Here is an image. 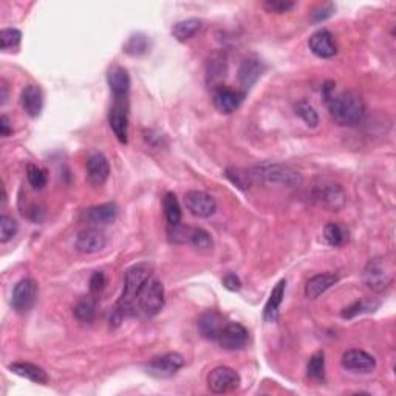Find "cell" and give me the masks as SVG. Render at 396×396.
I'll list each match as a JSON object with an SVG mask.
<instances>
[{
  "instance_id": "1",
  "label": "cell",
  "mask_w": 396,
  "mask_h": 396,
  "mask_svg": "<svg viewBox=\"0 0 396 396\" xmlns=\"http://www.w3.org/2000/svg\"><path fill=\"white\" fill-rule=\"evenodd\" d=\"M152 277V266L146 261L130 266L126 271L124 277V290L121 293V297L118 300L115 311L110 317L112 325H119L124 321L126 316H130L135 313V305L139 293L144 288V285L149 282Z\"/></svg>"
},
{
  "instance_id": "2",
  "label": "cell",
  "mask_w": 396,
  "mask_h": 396,
  "mask_svg": "<svg viewBox=\"0 0 396 396\" xmlns=\"http://www.w3.org/2000/svg\"><path fill=\"white\" fill-rule=\"evenodd\" d=\"M328 106L331 118L336 124L344 127H353L359 124L366 115V104L362 98L355 92L333 93L325 101Z\"/></svg>"
},
{
  "instance_id": "3",
  "label": "cell",
  "mask_w": 396,
  "mask_h": 396,
  "mask_svg": "<svg viewBox=\"0 0 396 396\" xmlns=\"http://www.w3.org/2000/svg\"><path fill=\"white\" fill-rule=\"evenodd\" d=\"M253 181L266 184H282V186L295 188L302 183V175L296 169L282 163H261L249 169Z\"/></svg>"
},
{
  "instance_id": "4",
  "label": "cell",
  "mask_w": 396,
  "mask_h": 396,
  "mask_svg": "<svg viewBox=\"0 0 396 396\" xmlns=\"http://www.w3.org/2000/svg\"><path fill=\"white\" fill-rule=\"evenodd\" d=\"M164 286L158 279L152 276L149 282L144 285L141 293H139L135 308L141 313L143 316L153 317L164 308Z\"/></svg>"
},
{
  "instance_id": "5",
  "label": "cell",
  "mask_w": 396,
  "mask_h": 396,
  "mask_svg": "<svg viewBox=\"0 0 396 396\" xmlns=\"http://www.w3.org/2000/svg\"><path fill=\"white\" fill-rule=\"evenodd\" d=\"M393 280V266L384 257L372 259L364 270V282L376 293L384 291Z\"/></svg>"
},
{
  "instance_id": "6",
  "label": "cell",
  "mask_w": 396,
  "mask_h": 396,
  "mask_svg": "<svg viewBox=\"0 0 396 396\" xmlns=\"http://www.w3.org/2000/svg\"><path fill=\"white\" fill-rule=\"evenodd\" d=\"M169 239L174 244L180 245H190L195 249H201V251H208V249L212 248L214 241L210 234L203 228H190V226H169L168 229Z\"/></svg>"
},
{
  "instance_id": "7",
  "label": "cell",
  "mask_w": 396,
  "mask_h": 396,
  "mask_svg": "<svg viewBox=\"0 0 396 396\" xmlns=\"http://www.w3.org/2000/svg\"><path fill=\"white\" fill-rule=\"evenodd\" d=\"M37 296H39V286L33 279L27 277L19 280L11 296L12 308L16 310V313L25 315V313L33 310V306L37 302Z\"/></svg>"
},
{
  "instance_id": "8",
  "label": "cell",
  "mask_w": 396,
  "mask_h": 396,
  "mask_svg": "<svg viewBox=\"0 0 396 396\" xmlns=\"http://www.w3.org/2000/svg\"><path fill=\"white\" fill-rule=\"evenodd\" d=\"M240 386V376L231 367H215L208 375V387L214 393H228Z\"/></svg>"
},
{
  "instance_id": "9",
  "label": "cell",
  "mask_w": 396,
  "mask_h": 396,
  "mask_svg": "<svg viewBox=\"0 0 396 396\" xmlns=\"http://www.w3.org/2000/svg\"><path fill=\"white\" fill-rule=\"evenodd\" d=\"M184 366V357L180 353H166L153 357L148 366V373L153 378L166 379L174 376Z\"/></svg>"
},
{
  "instance_id": "10",
  "label": "cell",
  "mask_w": 396,
  "mask_h": 396,
  "mask_svg": "<svg viewBox=\"0 0 396 396\" xmlns=\"http://www.w3.org/2000/svg\"><path fill=\"white\" fill-rule=\"evenodd\" d=\"M107 245L106 234L99 228L82 229L75 237V248L81 254H95L99 253Z\"/></svg>"
},
{
  "instance_id": "11",
  "label": "cell",
  "mask_w": 396,
  "mask_h": 396,
  "mask_svg": "<svg viewBox=\"0 0 396 396\" xmlns=\"http://www.w3.org/2000/svg\"><path fill=\"white\" fill-rule=\"evenodd\" d=\"M184 204H186L188 210L195 217L200 219H208V217L214 215L217 209V203L209 194L203 192V190H189L184 195Z\"/></svg>"
},
{
  "instance_id": "12",
  "label": "cell",
  "mask_w": 396,
  "mask_h": 396,
  "mask_svg": "<svg viewBox=\"0 0 396 396\" xmlns=\"http://www.w3.org/2000/svg\"><path fill=\"white\" fill-rule=\"evenodd\" d=\"M248 341H249V333L244 325L231 322L225 325V328H223L217 342L220 344L221 348H225L228 351H237L245 348Z\"/></svg>"
},
{
  "instance_id": "13",
  "label": "cell",
  "mask_w": 396,
  "mask_h": 396,
  "mask_svg": "<svg viewBox=\"0 0 396 396\" xmlns=\"http://www.w3.org/2000/svg\"><path fill=\"white\" fill-rule=\"evenodd\" d=\"M342 367L353 373H370L376 368V361L372 355L364 350H348L342 355L341 359Z\"/></svg>"
},
{
  "instance_id": "14",
  "label": "cell",
  "mask_w": 396,
  "mask_h": 396,
  "mask_svg": "<svg viewBox=\"0 0 396 396\" xmlns=\"http://www.w3.org/2000/svg\"><path fill=\"white\" fill-rule=\"evenodd\" d=\"M118 217V206L115 203H104L98 206H92L84 210L82 219L87 221V225L92 228L107 226L117 220Z\"/></svg>"
},
{
  "instance_id": "15",
  "label": "cell",
  "mask_w": 396,
  "mask_h": 396,
  "mask_svg": "<svg viewBox=\"0 0 396 396\" xmlns=\"http://www.w3.org/2000/svg\"><path fill=\"white\" fill-rule=\"evenodd\" d=\"M244 98H245V93H241L239 90H232V88L219 87L214 90L212 102L217 110H219L220 113L229 115L237 110Z\"/></svg>"
},
{
  "instance_id": "16",
  "label": "cell",
  "mask_w": 396,
  "mask_h": 396,
  "mask_svg": "<svg viewBox=\"0 0 396 396\" xmlns=\"http://www.w3.org/2000/svg\"><path fill=\"white\" fill-rule=\"evenodd\" d=\"M225 325H226L225 317L215 310L203 313L201 317L198 319V330H200L201 336L206 337L209 341H219Z\"/></svg>"
},
{
  "instance_id": "17",
  "label": "cell",
  "mask_w": 396,
  "mask_h": 396,
  "mask_svg": "<svg viewBox=\"0 0 396 396\" xmlns=\"http://www.w3.org/2000/svg\"><path fill=\"white\" fill-rule=\"evenodd\" d=\"M308 47L313 53L317 57H322V59H330V57L336 56L337 53L333 34H331L328 30L316 31V33L310 37Z\"/></svg>"
},
{
  "instance_id": "18",
  "label": "cell",
  "mask_w": 396,
  "mask_h": 396,
  "mask_svg": "<svg viewBox=\"0 0 396 396\" xmlns=\"http://www.w3.org/2000/svg\"><path fill=\"white\" fill-rule=\"evenodd\" d=\"M315 197L319 203L324 206H328L331 209H339L346 203V195H344L342 189L333 183H322L316 186Z\"/></svg>"
},
{
  "instance_id": "19",
  "label": "cell",
  "mask_w": 396,
  "mask_h": 396,
  "mask_svg": "<svg viewBox=\"0 0 396 396\" xmlns=\"http://www.w3.org/2000/svg\"><path fill=\"white\" fill-rule=\"evenodd\" d=\"M108 124H110V129L113 130L115 137L118 138V141L126 144L127 137H129V118H127L124 106L119 101L108 112Z\"/></svg>"
},
{
  "instance_id": "20",
  "label": "cell",
  "mask_w": 396,
  "mask_h": 396,
  "mask_svg": "<svg viewBox=\"0 0 396 396\" xmlns=\"http://www.w3.org/2000/svg\"><path fill=\"white\" fill-rule=\"evenodd\" d=\"M107 81L108 87H110L113 97L117 98V101H121L127 97V93L130 90V76L124 67L119 66L112 67L108 70Z\"/></svg>"
},
{
  "instance_id": "21",
  "label": "cell",
  "mask_w": 396,
  "mask_h": 396,
  "mask_svg": "<svg viewBox=\"0 0 396 396\" xmlns=\"http://www.w3.org/2000/svg\"><path fill=\"white\" fill-rule=\"evenodd\" d=\"M110 175V164L102 153H93L87 159V177L92 184H104Z\"/></svg>"
},
{
  "instance_id": "22",
  "label": "cell",
  "mask_w": 396,
  "mask_h": 396,
  "mask_svg": "<svg viewBox=\"0 0 396 396\" xmlns=\"http://www.w3.org/2000/svg\"><path fill=\"white\" fill-rule=\"evenodd\" d=\"M228 73V61L225 53H215L210 56L206 66V81L208 86L212 87L214 90L219 88L220 82L226 78Z\"/></svg>"
},
{
  "instance_id": "23",
  "label": "cell",
  "mask_w": 396,
  "mask_h": 396,
  "mask_svg": "<svg viewBox=\"0 0 396 396\" xmlns=\"http://www.w3.org/2000/svg\"><path fill=\"white\" fill-rule=\"evenodd\" d=\"M21 102L28 117L37 118L43 107V95L37 86H27L21 93Z\"/></svg>"
},
{
  "instance_id": "24",
  "label": "cell",
  "mask_w": 396,
  "mask_h": 396,
  "mask_svg": "<svg viewBox=\"0 0 396 396\" xmlns=\"http://www.w3.org/2000/svg\"><path fill=\"white\" fill-rule=\"evenodd\" d=\"M337 280L339 276L333 273H325V274H317V276L311 277L305 285V295L310 299H317L321 295H324L325 291L330 290Z\"/></svg>"
},
{
  "instance_id": "25",
  "label": "cell",
  "mask_w": 396,
  "mask_h": 396,
  "mask_svg": "<svg viewBox=\"0 0 396 396\" xmlns=\"http://www.w3.org/2000/svg\"><path fill=\"white\" fill-rule=\"evenodd\" d=\"M12 373L17 376H22L25 379H30L36 382V384H47L48 375L42 367L36 366L31 362H12L8 367Z\"/></svg>"
},
{
  "instance_id": "26",
  "label": "cell",
  "mask_w": 396,
  "mask_h": 396,
  "mask_svg": "<svg viewBox=\"0 0 396 396\" xmlns=\"http://www.w3.org/2000/svg\"><path fill=\"white\" fill-rule=\"evenodd\" d=\"M264 63H261L259 59H246L241 63L239 68V81L244 90L248 92L255 82L260 79L261 73H264Z\"/></svg>"
},
{
  "instance_id": "27",
  "label": "cell",
  "mask_w": 396,
  "mask_h": 396,
  "mask_svg": "<svg viewBox=\"0 0 396 396\" xmlns=\"http://www.w3.org/2000/svg\"><path fill=\"white\" fill-rule=\"evenodd\" d=\"M285 288H286V280L285 279L279 280L277 285L273 288L270 299H268V302L265 305V310H264V319L266 322H270V324L277 322L279 310H280V305H282Z\"/></svg>"
},
{
  "instance_id": "28",
  "label": "cell",
  "mask_w": 396,
  "mask_h": 396,
  "mask_svg": "<svg viewBox=\"0 0 396 396\" xmlns=\"http://www.w3.org/2000/svg\"><path fill=\"white\" fill-rule=\"evenodd\" d=\"M201 30V21L198 19H186V21L177 22L174 27H172V34L177 41L184 42L192 39V37Z\"/></svg>"
},
{
  "instance_id": "29",
  "label": "cell",
  "mask_w": 396,
  "mask_h": 396,
  "mask_svg": "<svg viewBox=\"0 0 396 396\" xmlns=\"http://www.w3.org/2000/svg\"><path fill=\"white\" fill-rule=\"evenodd\" d=\"M163 209L164 217L168 220L169 226H177L181 221V206L177 200V195L174 192H168L163 198Z\"/></svg>"
},
{
  "instance_id": "30",
  "label": "cell",
  "mask_w": 396,
  "mask_h": 396,
  "mask_svg": "<svg viewBox=\"0 0 396 396\" xmlns=\"http://www.w3.org/2000/svg\"><path fill=\"white\" fill-rule=\"evenodd\" d=\"M324 237L328 245L341 248L348 241V231L339 223H328L324 229Z\"/></svg>"
},
{
  "instance_id": "31",
  "label": "cell",
  "mask_w": 396,
  "mask_h": 396,
  "mask_svg": "<svg viewBox=\"0 0 396 396\" xmlns=\"http://www.w3.org/2000/svg\"><path fill=\"white\" fill-rule=\"evenodd\" d=\"M150 47V42H149V37L143 34V33H137V34H132L127 42L124 43V53H127L129 56H143L149 51Z\"/></svg>"
},
{
  "instance_id": "32",
  "label": "cell",
  "mask_w": 396,
  "mask_h": 396,
  "mask_svg": "<svg viewBox=\"0 0 396 396\" xmlns=\"http://www.w3.org/2000/svg\"><path fill=\"white\" fill-rule=\"evenodd\" d=\"M225 177L231 181L235 188H239L240 190H248L253 186V178L249 170L240 169V168H228L225 170Z\"/></svg>"
},
{
  "instance_id": "33",
  "label": "cell",
  "mask_w": 396,
  "mask_h": 396,
  "mask_svg": "<svg viewBox=\"0 0 396 396\" xmlns=\"http://www.w3.org/2000/svg\"><path fill=\"white\" fill-rule=\"evenodd\" d=\"M73 315L78 321L90 324L93 322L95 316H97V304H95L92 299H82L75 305Z\"/></svg>"
},
{
  "instance_id": "34",
  "label": "cell",
  "mask_w": 396,
  "mask_h": 396,
  "mask_svg": "<svg viewBox=\"0 0 396 396\" xmlns=\"http://www.w3.org/2000/svg\"><path fill=\"white\" fill-rule=\"evenodd\" d=\"M306 373L311 379L321 381L325 376V355L324 351H316L315 355L310 357L308 366H306Z\"/></svg>"
},
{
  "instance_id": "35",
  "label": "cell",
  "mask_w": 396,
  "mask_h": 396,
  "mask_svg": "<svg viewBox=\"0 0 396 396\" xmlns=\"http://www.w3.org/2000/svg\"><path fill=\"white\" fill-rule=\"evenodd\" d=\"M27 180L31 184V188L36 190H41L47 186V172L37 164L30 163L27 166Z\"/></svg>"
},
{
  "instance_id": "36",
  "label": "cell",
  "mask_w": 396,
  "mask_h": 396,
  "mask_svg": "<svg viewBox=\"0 0 396 396\" xmlns=\"http://www.w3.org/2000/svg\"><path fill=\"white\" fill-rule=\"evenodd\" d=\"M296 113L299 115L300 118L304 119V123L308 127H317V124H319V115L315 110V107L310 104V102L299 101L297 104H296Z\"/></svg>"
},
{
  "instance_id": "37",
  "label": "cell",
  "mask_w": 396,
  "mask_h": 396,
  "mask_svg": "<svg viewBox=\"0 0 396 396\" xmlns=\"http://www.w3.org/2000/svg\"><path fill=\"white\" fill-rule=\"evenodd\" d=\"M22 41V33L16 28H3L0 31V48L8 51L17 48Z\"/></svg>"
},
{
  "instance_id": "38",
  "label": "cell",
  "mask_w": 396,
  "mask_h": 396,
  "mask_svg": "<svg viewBox=\"0 0 396 396\" xmlns=\"http://www.w3.org/2000/svg\"><path fill=\"white\" fill-rule=\"evenodd\" d=\"M17 234V223L12 217L2 214L0 217V241L6 244Z\"/></svg>"
},
{
  "instance_id": "39",
  "label": "cell",
  "mask_w": 396,
  "mask_h": 396,
  "mask_svg": "<svg viewBox=\"0 0 396 396\" xmlns=\"http://www.w3.org/2000/svg\"><path fill=\"white\" fill-rule=\"evenodd\" d=\"M335 5L333 3H322V5H319L317 8L311 12V19H313V22H324V21H327L328 17H331L335 14Z\"/></svg>"
},
{
  "instance_id": "40",
  "label": "cell",
  "mask_w": 396,
  "mask_h": 396,
  "mask_svg": "<svg viewBox=\"0 0 396 396\" xmlns=\"http://www.w3.org/2000/svg\"><path fill=\"white\" fill-rule=\"evenodd\" d=\"M295 2H286V0H268L265 2V8L270 12H277V14H284L295 8Z\"/></svg>"
},
{
  "instance_id": "41",
  "label": "cell",
  "mask_w": 396,
  "mask_h": 396,
  "mask_svg": "<svg viewBox=\"0 0 396 396\" xmlns=\"http://www.w3.org/2000/svg\"><path fill=\"white\" fill-rule=\"evenodd\" d=\"M106 285H107V277H106L104 273L97 271V273L92 274V277H90V291L93 293V295H98V293H101L102 290L106 288Z\"/></svg>"
},
{
  "instance_id": "42",
  "label": "cell",
  "mask_w": 396,
  "mask_h": 396,
  "mask_svg": "<svg viewBox=\"0 0 396 396\" xmlns=\"http://www.w3.org/2000/svg\"><path fill=\"white\" fill-rule=\"evenodd\" d=\"M223 286L229 291H239L241 288V280L234 273H228L225 277H223Z\"/></svg>"
},
{
  "instance_id": "43",
  "label": "cell",
  "mask_w": 396,
  "mask_h": 396,
  "mask_svg": "<svg viewBox=\"0 0 396 396\" xmlns=\"http://www.w3.org/2000/svg\"><path fill=\"white\" fill-rule=\"evenodd\" d=\"M364 310H368V306H366V304L361 302V300H357V302H355L353 305H350V306H347V308H344L342 317L351 319V317L359 315V313H362Z\"/></svg>"
},
{
  "instance_id": "44",
  "label": "cell",
  "mask_w": 396,
  "mask_h": 396,
  "mask_svg": "<svg viewBox=\"0 0 396 396\" xmlns=\"http://www.w3.org/2000/svg\"><path fill=\"white\" fill-rule=\"evenodd\" d=\"M11 133H12V127H11L10 119L6 115H2V117H0V135L6 138V137H10Z\"/></svg>"
}]
</instances>
